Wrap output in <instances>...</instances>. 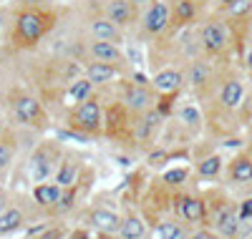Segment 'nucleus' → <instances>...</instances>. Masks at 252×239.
Masks as SVG:
<instances>
[{
	"label": "nucleus",
	"instance_id": "nucleus-1",
	"mask_svg": "<svg viewBox=\"0 0 252 239\" xmlns=\"http://www.w3.org/2000/svg\"><path fill=\"white\" fill-rule=\"evenodd\" d=\"M56 26V13L51 5L38 8H15L10 15L8 43L15 51H33L48 38Z\"/></svg>",
	"mask_w": 252,
	"mask_h": 239
},
{
	"label": "nucleus",
	"instance_id": "nucleus-2",
	"mask_svg": "<svg viewBox=\"0 0 252 239\" xmlns=\"http://www.w3.org/2000/svg\"><path fill=\"white\" fill-rule=\"evenodd\" d=\"M66 126L71 131H76L78 136H86V139L103 136V93H101V89L91 98L68 106Z\"/></svg>",
	"mask_w": 252,
	"mask_h": 239
},
{
	"label": "nucleus",
	"instance_id": "nucleus-3",
	"mask_svg": "<svg viewBox=\"0 0 252 239\" xmlns=\"http://www.w3.org/2000/svg\"><path fill=\"white\" fill-rule=\"evenodd\" d=\"M114 96L124 103V108L131 114V119L141 116L144 111L154 108V103H157V91L152 89V81L141 76L139 71H134L131 76H121Z\"/></svg>",
	"mask_w": 252,
	"mask_h": 239
},
{
	"label": "nucleus",
	"instance_id": "nucleus-4",
	"mask_svg": "<svg viewBox=\"0 0 252 239\" xmlns=\"http://www.w3.org/2000/svg\"><path fill=\"white\" fill-rule=\"evenodd\" d=\"M40 219H48L46 211L40 209L33 197H26V194H13V202L0 211V239L13 237L18 232H26L31 224L40 222Z\"/></svg>",
	"mask_w": 252,
	"mask_h": 239
},
{
	"label": "nucleus",
	"instance_id": "nucleus-5",
	"mask_svg": "<svg viewBox=\"0 0 252 239\" xmlns=\"http://www.w3.org/2000/svg\"><path fill=\"white\" fill-rule=\"evenodd\" d=\"M197 40H199V51L207 58H222L232 51L235 43V33H232V23L224 15H209L202 20V26L197 30Z\"/></svg>",
	"mask_w": 252,
	"mask_h": 239
},
{
	"label": "nucleus",
	"instance_id": "nucleus-6",
	"mask_svg": "<svg viewBox=\"0 0 252 239\" xmlns=\"http://www.w3.org/2000/svg\"><path fill=\"white\" fill-rule=\"evenodd\" d=\"M8 108H10V119L18 126H26V128H35V131H46L51 116H48V108L46 103L40 101L38 96L28 93V91H18L8 98Z\"/></svg>",
	"mask_w": 252,
	"mask_h": 239
},
{
	"label": "nucleus",
	"instance_id": "nucleus-7",
	"mask_svg": "<svg viewBox=\"0 0 252 239\" xmlns=\"http://www.w3.org/2000/svg\"><path fill=\"white\" fill-rule=\"evenodd\" d=\"M207 227L215 229L220 239H237L240 237L237 204L227 197L207 199Z\"/></svg>",
	"mask_w": 252,
	"mask_h": 239
},
{
	"label": "nucleus",
	"instance_id": "nucleus-8",
	"mask_svg": "<svg viewBox=\"0 0 252 239\" xmlns=\"http://www.w3.org/2000/svg\"><path fill=\"white\" fill-rule=\"evenodd\" d=\"M63 156V144L56 139H43L28 156V177L31 184H40L53 179V171Z\"/></svg>",
	"mask_w": 252,
	"mask_h": 239
},
{
	"label": "nucleus",
	"instance_id": "nucleus-9",
	"mask_svg": "<svg viewBox=\"0 0 252 239\" xmlns=\"http://www.w3.org/2000/svg\"><path fill=\"white\" fill-rule=\"evenodd\" d=\"M136 30L144 40H161L172 33V10L169 0H152L141 13Z\"/></svg>",
	"mask_w": 252,
	"mask_h": 239
},
{
	"label": "nucleus",
	"instance_id": "nucleus-10",
	"mask_svg": "<svg viewBox=\"0 0 252 239\" xmlns=\"http://www.w3.org/2000/svg\"><path fill=\"white\" fill-rule=\"evenodd\" d=\"M172 204H174V216L182 219L189 227H202L207 224V199L199 194H189V191H174L172 194Z\"/></svg>",
	"mask_w": 252,
	"mask_h": 239
},
{
	"label": "nucleus",
	"instance_id": "nucleus-11",
	"mask_svg": "<svg viewBox=\"0 0 252 239\" xmlns=\"http://www.w3.org/2000/svg\"><path fill=\"white\" fill-rule=\"evenodd\" d=\"M86 56H89V60H103V63H111V66H119L126 76H131L136 71L129 63V58H126V51L119 46V43L86 38Z\"/></svg>",
	"mask_w": 252,
	"mask_h": 239
},
{
	"label": "nucleus",
	"instance_id": "nucleus-12",
	"mask_svg": "<svg viewBox=\"0 0 252 239\" xmlns=\"http://www.w3.org/2000/svg\"><path fill=\"white\" fill-rule=\"evenodd\" d=\"M81 219L89 229H94L96 234H116L119 224H121V211H116L114 207L106 204H89L86 209H78Z\"/></svg>",
	"mask_w": 252,
	"mask_h": 239
},
{
	"label": "nucleus",
	"instance_id": "nucleus-13",
	"mask_svg": "<svg viewBox=\"0 0 252 239\" xmlns=\"http://www.w3.org/2000/svg\"><path fill=\"white\" fill-rule=\"evenodd\" d=\"M164 116L157 111V108H149L141 116H134L131 121V131H129V141L139 144V146H152L159 136V131L164 128Z\"/></svg>",
	"mask_w": 252,
	"mask_h": 239
},
{
	"label": "nucleus",
	"instance_id": "nucleus-14",
	"mask_svg": "<svg viewBox=\"0 0 252 239\" xmlns=\"http://www.w3.org/2000/svg\"><path fill=\"white\" fill-rule=\"evenodd\" d=\"M215 58H207V56H197L192 60H187V68H184V86H189L194 93H202L204 89H209L215 81Z\"/></svg>",
	"mask_w": 252,
	"mask_h": 239
},
{
	"label": "nucleus",
	"instance_id": "nucleus-15",
	"mask_svg": "<svg viewBox=\"0 0 252 239\" xmlns=\"http://www.w3.org/2000/svg\"><path fill=\"white\" fill-rule=\"evenodd\" d=\"M98 10L106 15L114 26H119L124 33H129V30L136 28V23H139V13H141L136 5L129 3V0H101Z\"/></svg>",
	"mask_w": 252,
	"mask_h": 239
},
{
	"label": "nucleus",
	"instance_id": "nucleus-16",
	"mask_svg": "<svg viewBox=\"0 0 252 239\" xmlns=\"http://www.w3.org/2000/svg\"><path fill=\"white\" fill-rule=\"evenodd\" d=\"M86 159H83L78 151L73 149H63V156L53 171V181L61 186V189H66V186H73L78 179H81V174L86 171Z\"/></svg>",
	"mask_w": 252,
	"mask_h": 239
},
{
	"label": "nucleus",
	"instance_id": "nucleus-17",
	"mask_svg": "<svg viewBox=\"0 0 252 239\" xmlns=\"http://www.w3.org/2000/svg\"><path fill=\"white\" fill-rule=\"evenodd\" d=\"M86 30H89V38H96V40H109V43H119V46L126 43V33L119 26H114L101 10L86 18Z\"/></svg>",
	"mask_w": 252,
	"mask_h": 239
},
{
	"label": "nucleus",
	"instance_id": "nucleus-18",
	"mask_svg": "<svg viewBox=\"0 0 252 239\" xmlns=\"http://www.w3.org/2000/svg\"><path fill=\"white\" fill-rule=\"evenodd\" d=\"M83 76H86L96 89H109L114 81H119L121 76H126L119 66H111V63H103V60H86L81 66Z\"/></svg>",
	"mask_w": 252,
	"mask_h": 239
},
{
	"label": "nucleus",
	"instance_id": "nucleus-19",
	"mask_svg": "<svg viewBox=\"0 0 252 239\" xmlns=\"http://www.w3.org/2000/svg\"><path fill=\"white\" fill-rule=\"evenodd\" d=\"M245 101V83L237 76H227L222 78L220 89H217V103L222 111H237Z\"/></svg>",
	"mask_w": 252,
	"mask_h": 239
},
{
	"label": "nucleus",
	"instance_id": "nucleus-20",
	"mask_svg": "<svg viewBox=\"0 0 252 239\" xmlns=\"http://www.w3.org/2000/svg\"><path fill=\"white\" fill-rule=\"evenodd\" d=\"M149 81H152V89L157 91V96L179 93V91L184 89V68H179V66H166V68H159Z\"/></svg>",
	"mask_w": 252,
	"mask_h": 239
},
{
	"label": "nucleus",
	"instance_id": "nucleus-21",
	"mask_svg": "<svg viewBox=\"0 0 252 239\" xmlns=\"http://www.w3.org/2000/svg\"><path fill=\"white\" fill-rule=\"evenodd\" d=\"M116 234H119V239H146L149 237V222L136 209L126 207L121 214V224H119Z\"/></svg>",
	"mask_w": 252,
	"mask_h": 239
},
{
	"label": "nucleus",
	"instance_id": "nucleus-22",
	"mask_svg": "<svg viewBox=\"0 0 252 239\" xmlns=\"http://www.w3.org/2000/svg\"><path fill=\"white\" fill-rule=\"evenodd\" d=\"M169 10H172V30L189 28L202 18L199 0H169Z\"/></svg>",
	"mask_w": 252,
	"mask_h": 239
},
{
	"label": "nucleus",
	"instance_id": "nucleus-23",
	"mask_svg": "<svg viewBox=\"0 0 252 239\" xmlns=\"http://www.w3.org/2000/svg\"><path fill=\"white\" fill-rule=\"evenodd\" d=\"M38 227H28L23 232V239H68L71 229L66 219H46V222H35Z\"/></svg>",
	"mask_w": 252,
	"mask_h": 239
},
{
	"label": "nucleus",
	"instance_id": "nucleus-24",
	"mask_svg": "<svg viewBox=\"0 0 252 239\" xmlns=\"http://www.w3.org/2000/svg\"><path fill=\"white\" fill-rule=\"evenodd\" d=\"M15 156H18V131L10 126L8 131L0 136V181H5L8 174L13 171Z\"/></svg>",
	"mask_w": 252,
	"mask_h": 239
},
{
	"label": "nucleus",
	"instance_id": "nucleus-25",
	"mask_svg": "<svg viewBox=\"0 0 252 239\" xmlns=\"http://www.w3.org/2000/svg\"><path fill=\"white\" fill-rule=\"evenodd\" d=\"M61 186L53 181V179H48V181H40V184H33V189H31V197H33V202L46 211V216L51 214V209L58 204V199H61ZM51 219V216H48Z\"/></svg>",
	"mask_w": 252,
	"mask_h": 239
},
{
	"label": "nucleus",
	"instance_id": "nucleus-26",
	"mask_svg": "<svg viewBox=\"0 0 252 239\" xmlns=\"http://www.w3.org/2000/svg\"><path fill=\"white\" fill-rule=\"evenodd\" d=\"M98 89L86 78V76H76L73 81H68V86L63 89V98H66V108L68 106H73V103H81V101H86V98H91L94 93H96Z\"/></svg>",
	"mask_w": 252,
	"mask_h": 239
},
{
	"label": "nucleus",
	"instance_id": "nucleus-27",
	"mask_svg": "<svg viewBox=\"0 0 252 239\" xmlns=\"http://www.w3.org/2000/svg\"><path fill=\"white\" fill-rule=\"evenodd\" d=\"M154 239H189V224H184L177 216H164L152 229Z\"/></svg>",
	"mask_w": 252,
	"mask_h": 239
},
{
	"label": "nucleus",
	"instance_id": "nucleus-28",
	"mask_svg": "<svg viewBox=\"0 0 252 239\" xmlns=\"http://www.w3.org/2000/svg\"><path fill=\"white\" fill-rule=\"evenodd\" d=\"M227 179L229 184H250L252 181V156L240 154L227 164Z\"/></svg>",
	"mask_w": 252,
	"mask_h": 239
},
{
	"label": "nucleus",
	"instance_id": "nucleus-29",
	"mask_svg": "<svg viewBox=\"0 0 252 239\" xmlns=\"http://www.w3.org/2000/svg\"><path fill=\"white\" fill-rule=\"evenodd\" d=\"M222 169H224V159H222L220 154H207V156H202V159L194 164L197 177H199V179H207V181L217 179L220 174H222Z\"/></svg>",
	"mask_w": 252,
	"mask_h": 239
},
{
	"label": "nucleus",
	"instance_id": "nucleus-30",
	"mask_svg": "<svg viewBox=\"0 0 252 239\" xmlns=\"http://www.w3.org/2000/svg\"><path fill=\"white\" fill-rule=\"evenodd\" d=\"M177 119L182 121L184 128H189V131H199L202 123H204L202 111H199L194 103H182V106L177 108Z\"/></svg>",
	"mask_w": 252,
	"mask_h": 239
},
{
	"label": "nucleus",
	"instance_id": "nucleus-31",
	"mask_svg": "<svg viewBox=\"0 0 252 239\" xmlns=\"http://www.w3.org/2000/svg\"><path fill=\"white\" fill-rule=\"evenodd\" d=\"M220 15H224L229 23H237V20H247L252 15V0H235L232 5H227L224 10H220Z\"/></svg>",
	"mask_w": 252,
	"mask_h": 239
},
{
	"label": "nucleus",
	"instance_id": "nucleus-32",
	"mask_svg": "<svg viewBox=\"0 0 252 239\" xmlns=\"http://www.w3.org/2000/svg\"><path fill=\"white\" fill-rule=\"evenodd\" d=\"M187 179H189V169L187 166H174V169H169V171H164L161 174V184L166 186V189H182L184 184H187Z\"/></svg>",
	"mask_w": 252,
	"mask_h": 239
},
{
	"label": "nucleus",
	"instance_id": "nucleus-33",
	"mask_svg": "<svg viewBox=\"0 0 252 239\" xmlns=\"http://www.w3.org/2000/svg\"><path fill=\"white\" fill-rule=\"evenodd\" d=\"M172 159V154H169V151H166V149H154L152 151V154H149V166H154V169H159V166H164L166 161H169Z\"/></svg>",
	"mask_w": 252,
	"mask_h": 239
},
{
	"label": "nucleus",
	"instance_id": "nucleus-34",
	"mask_svg": "<svg viewBox=\"0 0 252 239\" xmlns=\"http://www.w3.org/2000/svg\"><path fill=\"white\" fill-rule=\"evenodd\" d=\"M189 239H220V237L215 234V229H209L207 224H202V227H194L192 232H189Z\"/></svg>",
	"mask_w": 252,
	"mask_h": 239
},
{
	"label": "nucleus",
	"instance_id": "nucleus-35",
	"mask_svg": "<svg viewBox=\"0 0 252 239\" xmlns=\"http://www.w3.org/2000/svg\"><path fill=\"white\" fill-rule=\"evenodd\" d=\"M237 214H240V222L252 219V197H247V199H242L237 204Z\"/></svg>",
	"mask_w": 252,
	"mask_h": 239
},
{
	"label": "nucleus",
	"instance_id": "nucleus-36",
	"mask_svg": "<svg viewBox=\"0 0 252 239\" xmlns=\"http://www.w3.org/2000/svg\"><path fill=\"white\" fill-rule=\"evenodd\" d=\"M10 30V10L8 8H0V40H3Z\"/></svg>",
	"mask_w": 252,
	"mask_h": 239
},
{
	"label": "nucleus",
	"instance_id": "nucleus-37",
	"mask_svg": "<svg viewBox=\"0 0 252 239\" xmlns=\"http://www.w3.org/2000/svg\"><path fill=\"white\" fill-rule=\"evenodd\" d=\"M13 194H15V191H13L10 186H5V181H0V211H3V209L13 202Z\"/></svg>",
	"mask_w": 252,
	"mask_h": 239
},
{
	"label": "nucleus",
	"instance_id": "nucleus-38",
	"mask_svg": "<svg viewBox=\"0 0 252 239\" xmlns=\"http://www.w3.org/2000/svg\"><path fill=\"white\" fill-rule=\"evenodd\" d=\"M15 8H38V5H51V0H13Z\"/></svg>",
	"mask_w": 252,
	"mask_h": 239
},
{
	"label": "nucleus",
	"instance_id": "nucleus-39",
	"mask_svg": "<svg viewBox=\"0 0 252 239\" xmlns=\"http://www.w3.org/2000/svg\"><path fill=\"white\" fill-rule=\"evenodd\" d=\"M242 66H245V71L252 76V40H250V46L245 48V56H242Z\"/></svg>",
	"mask_w": 252,
	"mask_h": 239
},
{
	"label": "nucleus",
	"instance_id": "nucleus-40",
	"mask_svg": "<svg viewBox=\"0 0 252 239\" xmlns=\"http://www.w3.org/2000/svg\"><path fill=\"white\" fill-rule=\"evenodd\" d=\"M8 128H10V123H8V116H5V114H0V136H3V134L8 131Z\"/></svg>",
	"mask_w": 252,
	"mask_h": 239
},
{
	"label": "nucleus",
	"instance_id": "nucleus-41",
	"mask_svg": "<svg viewBox=\"0 0 252 239\" xmlns=\"http://www.w3.org/2000/svg\"><path fill=\"white\" fill-rule=\"evenodd\" d=\"M129 3H131V5H136L139 10H144L146 5H149V3H152V0H129Z\"/></svg>",
	"mask_w": 252,
	"mask_h": 239
},
{
	"label": "nucleus",
	"instance_id": "nucleus-42",
	"mask_svg": "<svg viewBox=\"0 0 252 239\" xmlns=\"http://www.w3.org/2000/svg\"><path fill=\"white\" fill-rule=\"evenodd\" d=\"M215 3H217V13H220V10H224L227 5H232L235 0H215Z\"/></svg>",
	"mask_w": 252,
	"mask_h": 239
},
{
	"label": "nucleus",
	"instance_id": "nucleus-43",
	"mask_svg": "<svg viewBox=\"0 0 252 239\" xmlns=\"http://www.w3.org/2000/svg\"><path fill=\"white\" fill-rule=\"evenodd\" d=\"M96 239H119V234H96Z\"/></svg>",
	"mask_w": 252,
	"mask_h": 239
},
{
	"label": "nucleus",
	"instance_id": "nucleus-44",
	"mask_svg": "<svg viewBox=\"0 0 252 239\" xmlns=\"http://www.w3.org/2000/svg\"><path fill=\"white\" fill-rule=\"evenodd\" d=\"M68 239H78V237H73V234H68ZM81 239H89V237H86V234H83Z\"/></svg>",
	"mask_w": 252,
	"mask_h": 239
},
{
	"label": "nucleus",
	"instance_id": "nucleus-45",
	"mask_svg": "<svg viewBox=\"0 0 252 239\" xmlns=\"http://www.w3.org/2000/svg\"><path fill=\"white\" fill-rule=\"evenodd\" d=\"M242 239H252V234H247V237H242Z\"/></svg>",
	"mask_w": 252,
	"mask_h": 239
},
{
	"label": "nucleus",
	"instance_id": "nucleus-46",
	"mask_svg": "<svg viewBox=\"0 0 252 239\" xmlns=\"http://www.w3.org/2000/svg\"><path fill=\"white\" fill-rule=\"evenodd\" d=\"M146 239H154V237H146Z\"/></svg>",
	"mask_w": 252,
	"mask_h": 239
}]
</instances>
